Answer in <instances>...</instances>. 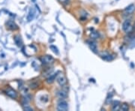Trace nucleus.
Masks as SVG:
<instances>
[{
	"label": "nucleus",
	"mask_w": 135,
	"mask_h": 111,
	"mask_svg": "<svg viewBox=\"0 0 135 111\" xmlns=\"http://www.w3.org/2000/svg\"><path fill=\"white\" fill-rule=\"evenodd\" d=\"M57 73L56 74H52L51 76H50L48 78H47V82L48 83H52L53 82H54L55 79H56V77H57Z\"/></svg>",
	"instance_id": "11"
},
{
	"label": "nucleus",
	"mask_w": 135,
	"mask_h": 111,
	"mask_svg": "<svg viewBox=\"0 0 135 111\" xmlns=\"http://www.w3.org/2000/svg\"><path fill=\"white\" fill-rule=\"evenodd\" d=\"M90 37L93 39H96L99 37V34H98V32H92V33L90 34Z\"/></svg>",
	"instance_id": "16"
},
{
	"label": "nucleus",
	"mask_w": 135,
	"mask_h": 111,
	"mask_svg": "<svg viewBox=\"0 0 135 111\" xmlns=\"http://www.w3.org/2000/svg\"><path fill=\"white\" fill-rule=\"evenodd\" d=\"M89 44V46L90 47V49L94 52V53H97V44L95 41H88Z\"/></svg>",
	"instance_id": "8"
},
{
	"label": "nucleus",
	"mask_w": 135,
	"mask_h": 111,
	"mask_svg": "<svg viewBox=\"0 0 135 111\" xmlns=\"http://www.w3.org/2000/svg\"><path fill=\"white\" fill-rule=\"evenodd\" d=\"M119 104L120 103L119 101H115L113 103V107H112V110H118L119 109Z\"/></svg>",
	"instance_id": "14"
},
{
	"label": "nucleus",
	"mask_w": 135,
	"mask_h": 111,
	"mask_svg": "<svg viewBox=\"0 0 135 111\" xmlns=\"http://www.w3.org/2000/svg\"><path fill=\"white\" fill-rule=\"evenodd\" d=\"M101 57H102V58H103L104 59L107 60V61H110V60H112V59H113V57L111 55L108 54V53H105L104 54L103 53V55H101Z\"/></svg>",
	"instance_id": "12"
},
{
	"label": "nucleus",
	"mask_w": 135,
	"mask_h": 111,
	"mask_svg": "<svg viewBox=\"0 0 135 111\" xmlns=\"http://www.w3.org/2000/svg\"><path fill=\"white\" fill-rule=\"evenodd\" d=\"M57 110L59 111H66L68 110V103L65 101H59L57 104Z\"/></svg>",
	"instance_id": "2"
},
{
	"label": "nucleus",
	"mask_w": 135,
	"mask_h": 111,
	"mask_svg": "<svg viewBox=\"0 0 135 111\" xmlns=\"http://www.w3.org/2000/svg\"><path fill=\"white\" fill-rule=\"evenodd\" d=\"M41 62L44 65H49V64H51L54 62V59L53 57L50 56V55H47V56H42L41 58Z\"/></svg>",
	"instance_id": "1"
},
{
	"label": "nucleus",
	"mask_w": 135,
	"mask_h": 111,
	"mask_svg": "<svg viewBox=\"0 0 135 111\" xmlns=\"http://www.w3.org/2000/svg\"><path fill=\"white\" fill-rule=\"evenodd\" d=\"M57 83L59 84V86H65L67 84V79L63 74H61L60 76H59L56 79Z\"/></svg>",
	"instance_id": "4"
},
{
	"label": "nucleus",
	"mask_w": 135,
	"mask_h": 111,
	"mask_svg": "<svg viewBox=\"0 0 135 111\" xmlns=\"http://www.w3.org/2000/svg\"><path fill=\"white\" fill-rule=\"evenodd\" d=\"M34 14H35V12L32 10H31L30 12H29V16H28V20H29V21H30V20H32V19H33Z\"/></svg>",
	"instance_id": "17"
},
{
	"label": "nucleus",
	"mask_w": 135,
	"mask_h": 111,
	"mask_svg": "<svg viewBox=\"0 0 135 111\" xmlns=\"http://www.w3.org/2000/svg\"><path fill=\"white\" fill-rule=\"evenodd\" d=\"M134 5H131L128 8H126L125 10V12L126 14L128 15V14H132L134 12Z\"/></svg>",
	"instance_id": "10"
},
{
	"label": "nucleus",
	"mask_w": 135,
	"mask_h": 111,
	"mask_svg": "<svg viewBox=\"0 0 135 111\" xmlns=\"http://www.w3.org/2000/svg\"><path fill=\"white\" fill-rule=\"evenodd\" d=\"M134 27H135V23H134Z\"/></svg>",
	"instance_id": "21"
},
{
	"label": "nucleus",
	"mask_w": 135,
	"mask_h": 111,
	"mask_svg": "<svg viewBox=\"0 0 135 111\" xmlns=\"http://www.w3.org/2000/svg\"><path fill=\"white\" fill-rule=\"evenodd\" d=\"M132 26L131 24V21L129 20H127L122 24V29H123L125 32H128L131 30Z\"/></svg>",
	"instance_id": "3"
},
{
	"label": "nucleus",
	"mask_w": 135,
	"mask_h": 111,
	"mask_svg": "<svg viewBox=\"0 0 135 111\" xmlns=\"http://www.w3.org/2000/svg\"><path fill=\"white\" fill-rule=\"evenodd\" d=\"M14 41H15L16 44H17L18 47H21L22 46L23 41H22L21 37H20V35H17V36L14 37Z\"/></svg>",
	"instance_id": "9"
},
{
	"label": "nucleus",
	"mask_w": 135,
	"mask_h": 111,
	"mask_svg": "<svg viewBox=\"0 0 135 111\" xmlns=\"http://www.w3.org/2000/svg\"><path fill=\"white\" fill-rule=\"evenodd\" d=\"M120 109L122 110H123V111H126V110H128L129 109V107H128V104H127V103H123L121 107H120Z\"/></svg>",
	"instance_id": "15"
},
{
	"label": "nucleus",
	"mask_w": 135,
	"mask_h": 111,
	"mask_svg": "<svg viewBox=\"0 0 135 111\" xmlns=\"http://www.w3.org/2000/svg\"><path fill=\"white\" fill-rule=\"evenodd\" d=\"M5 93H6V95L8 96H9L11 98H16L17 97V93L16 92L15 90H14L13 89H11V88L8 89L5 91Z\"/></svg>",
	"instance_id": "5"
},
{
	"label": "nucleus",
	"mask_w": 135,
	"mask_h": 111,
	"mask_svg": "<svg viewBox=\"0 0 135 111\" xmlns=\"http://www.w3.org/2000/svg\"><path fill=\"white\" fill-rule=\"evenodd\" d=\"M57 96H58L59 98H65L68 96L67 92L65 90H59V91L57 92Z\"/></svg>",
	"instance_id": "7"
},
{
	"label": "nucleus",
	"mask_w": 135,
	"mask_h": 111,
	"mask_svg": "<svg viewBox=\"0 0 135 111\" xmlns=\"http://www.w3.org/2000/svg\"><path fill=\"white\" fill-rule=\"evenodd\" d=\"M39 86V83L37 81H34L32 82V83L30 84V88L32 89H37Z\"/></svg>",
	"instance_id": "13"
},
{
	"label": "nucleus",
	"mask_w": 135,
	"mask_h": 111,
	"mask_svg": "<svg viewBox=\"0 0 135 111\" xmlns=\"http://www.w3.org/2000/svg\"><path fill=\"white\" fill-rule=\"evenodd\" d=\"M7 26H8V28L9 29H11V30H16V29H18L17 26L16 25L15 23L13 22V21H11V20H10V21L8 22Z\"/></svg>",
	"instance_id": "6"
},
{
	"label": "nucleus",
	"mask_w": 135,
	"mask_h": 111,
	"mask_svg": "<svg viewBox=\"0 0 135 111\" xmlns=\"http://www.w3.org/2000/svg\"><path fill=\"white\" fill-rule=\"evenodd\" d=\"M59 1L61 3H62V4H68V2H69V0H59Z\"/></svg>",
	"instance_id": "20"
},
{
	"label": "nucleus",
	"mask_w": 135,
	"mask_h": 111,
	"mask_svg": "<svg viewBox=\"0 0 135 111\" xmlns=\"http://www.w3.org/2000/svg\"><path fill=\"white\" fill-rule=\"evenodd\" d=\"M50 48H51V50H53V51L55 53H56V54H59V51H58V49H57L55 46H50Z\"/></svg>",
	"instance_id": "19"
},
{
	"label": "nucleus",
	"mask_w": 135,
	"mask_h": 111,
	"mask_svg": "<svg viewBox=\"0 0 135 111\" xmlns=\"http://www.w3.org/2000/svg\"><path fill=\"white\" fill-rule=\"evenodd\" d=\"M23 110H27V111H32V110H33V109H32L31 107L28 106V105L24 106V107H23Z\"/></svg>",
	"instance_id": "18"
}]
</instances>
